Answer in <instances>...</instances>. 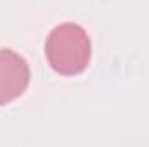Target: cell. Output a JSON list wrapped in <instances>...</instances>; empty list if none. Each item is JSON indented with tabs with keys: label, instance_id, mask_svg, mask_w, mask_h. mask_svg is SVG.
I'll list each match as a JSON object with an SVG mask.
<instances>
[{
	"label": "cell",
	"instance_id": "obj_1",
	"mask_svg": "<svg viewBox=\"0 0 149 147\" xmlns=\"http://www.w3.org/2000/svg\"><path fill=\"white\" fill-rule=\"evenodd\" d=\"M45 55L57 73L76 74L85 69L90 59V40L80 26L61 24L49 35Z\"/></svg>",
	"mask_w": 149,
	"mask_h": 147
},
{
	"label": "cell",
	"instance_id": "obj_2",
	"mask_svg": "<svg viewBox=\"0 0 149 147\" xmlns=\"http://www.w3.org/2000/svg\"><path fill=\"white\" fill-rule=\"evenodd\" d=\"M30 81L26 61L10 49H0V104L21 95Z\"/></svg>",
	"mask_w": 149,
	"mask_h": 147
}]
</instances>
